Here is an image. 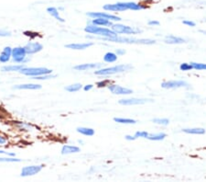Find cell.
Segmentation results:
<instances>
[{
    "label": "cell",
    "instance_id": "cell-27",
    "mask_svg": "<svg viewBox=\"0 0 206 182\" xmlns=\"http://www.w3.org/2000/svg\"><path fill=\"white\" fill-rule=\"evenodd\" d=\"M165 137H166V133H164V132H158V133H155V134H148V136H147V138L148 140H151V141H161V140H163Z\"/></svg>",
    "mask_w": 206,
    "mask_h": 182
},
{
    "label": "cell",
    "instance_id": "cell-31",
    "mask_svg": "<svg viewBox=\"0 0 206 182\" xmlns=\"http://www.w3.org/2000/svg\"><path fill=\"white\" fill-rule=\"evenodd\" d=\"M193 69L195 70H206V64H201V63H190Z\"/></svg>",
    "mask_w": 206,
    "mask_h": 182
},
{
    "label": "cell",
    "instance_id": "cell-11",
    "mask_svg": "<svg viewBox=\"0 0 206 182\" xmlns=\"http://www.w3.org/2000/svg\"><path fill=\"white\" fill-rule=\"evenodd\" d=\"M188 84L185 81L182 80H171V81H166L161 84V86L163 88H178V87H181V86H187Z\"/></svg>",
    "mask_w": 206,
    "mask_h": 182
},
{
    "label": "cell",
    "instance_id": "cell-33",
    "mask_svg": "<svg viewBox=\"0 0 206 182\" xmlns=\"http://www.w3.org/2000/svg\"><path fill=\"white\" fill-rule=\"evenodd\" d=\"M152 121L154 123H157V124H160V125H168L169 122V121L168 119H153Z\"/></svg>",
    "mask_w": 206,
    "mask_h": 182
},
{
    "label": "cell",
    "instance_id": "cell-23",
    "mask_svg": "<svg viewBox=\"0 0 206 182\" xmlns=\"http://www.w3.org/2000/svg\"><path fill=\"white\" fill-rule=\"evenodd\" d=\"M47 12H48L51 17H53L54 19H56L57 20H59L61 22H64V19L60 17L59 11L56 8H53V7H51V8H47Z\"/></svg>",
    "mask_w": 206,
    "mask_h": 182
},
{
    "label": "cell",
    "instance_id": "cell-16",
    "mask_svg": "<svg viewBox=\"0 0 206 182\" xmlns=\"http://www.w3.org/2000/svg\"><path fill=\"white\" fill-rule=\"evenodd\" d=\"M102 66V64H79L73 67V69L77 70V71H86V70L90 69H95V68H99Z\"/></svg>",
    "mask_w": 206,
    "mask_h": 182
},
{
    "label": "cell",
    "instance_id": "cell-21",
    "mask_svg": "<svg viewBox=\"0 0 206 182\" xmlns=\"http://www.w3.org/2000/svg\"><path fill=\"white\" fill-rule=\"evenodd\" d=\"M80 152V148L74 145H63L62 148V155H70V154H74V153Z\"/></svg>",
    "mask_w": 206,
    "mask_h": 182
},
{
    "label": "cell",
    "instance_id": "cell-25",
    "mask_svg": "<svg viewBox=\"0 0 206 182\" xmlns=\"http://www.w3.org/2000/svg\"><path fill=\"white\" fill-rule=\"evenodd\" d=\"M182 131L185 133L190 134H203L205 133V130L202 128H192V129H182Z\"/></svg>",
    "mask_w": 206,
    "mask_h": 182
},
{
    "label": "cell",
    "instance_id": "cell-6",
    "mask_svg": "<svg viewBox=\"0 0 206 182\" xmlns=\"http://www.w3.org/2000/svg\"><path fill=\"white\" fill-rule=\"evenodd\" d=\"M12 59L15 63L18 64H22L24 63L26 57H27V52L25 50L24 47L19 46V47H15L12 48Z\"/></svg>",
    "mask_w": 206,
    "mask_h": 182
},
{
    "label": "cell",
    "instance_id": "cell-1",
    "mask_svg": "<svg viewBox=\"0 0 206 182\" xmlns=\"http://www.w3.org/2000/svg\"><path fill=\"white\" fill-rule=\"evenodd\" d=\"M85 32L90 33V34L94 35H98L101 36L102 38H114L117 36V33H115V31H113L112 30L106 29V28H102L98 27L97 25L94 24H89L87 25L84 29Z\"/></svg>",
    "mask_w": 206,
    "mask_h": 182
},
{
    "label": "cell",
    "instance_id": "cell-40",
    "mask_svg": "<svg viewBox=\"0 0 206 182\" xmlns=\"http://www.w3.org/2000/svg\"><path fill=\"white\" fill-rule=\"evenodd\" d=\"M148 25L149 26H158L159 22L157 21V20H150V21H148Z\"/></svg>",
    "mask_w": 206,
    "mask_h": 182
},
{
    "label": "cell",
    "instance_id": "cell-14",
    "mask_svg": "<svg viewBox=\"0 0 206 182\" xmlns=\"http://www.w3.org/2000/svg\"><path fill=\"white\" fill-rule=\"evenodd\" d=\"M14 89H19V90H38L41 88V86L39 84H21V85H15L13 86Z\"/></svg>",
    "mask_w": 206,
    "mask_h": 182
},
{
    "label": "cell",
    "instance_id": "cell-8",
    "mask_svg": "<svg viewBox=\"0 0 206 182\" xmlns=\"http://www.w3.org/2000/svg\"><path fill=\"white\" fill-rule=\"evenodd\" d=\"M88 17L93 18V19H96V18H102V19H109L111 21H119L121 20V18L115 15H111L108 13H104V12H88L86 14Z\"/></svg>",
    "mask_w": 206,
    "mask_h": 182
},
{
    "label": "cell",
    "instance_id": "cell-9",
    "mask_svg": "<svg viewBox=\"0 0 206 182\" xmlns=\"http://www.w3.org/2000/svg\"><path fill=\"white\" fill-rule=\"evenodd\" d=\"M25 50L27 52V54H34L42 51L43 45L40 42L34 41V42H29L24 46Z\"/></svg>",
    "mask_w": 206,
    "mask_h": 182
},
{
    "label": "cell",
    "instance_id": "cell-38",
    "mask_svg": "<svg viewBox=\"0 0 206 182\" xmlns=\"http://www.w3.org/2000/svg\"><path fill=\"white\" fill-rule=\"evenodd\" d=\"M183 24L190 26V27H195V23L192 21H190V20H183Z\"/></svg>",
    "mask_w": 206,
    "mask_h": 182
},
{
    "label": "cell",
    "instance_id": "cell-2",
    "mask_svg": "<svg viewBox=\"0 0 206 182\" xmlns=\"http://www.w3.org/2000/svg\"><path fill=\"white\" fill-rule=\"evenodd\" d=\"M103 40L113 41V42L121 43H136V44H154L155 40L149 39H136V38H125V37H114V38H102Z\"/></svg>",
    "mask_w": 206,
    "mask_h": 182
},
{
    "label": "cell",
    "instance_id": "cell-39",
    "mask_svg": "<svg viewBox=\"0 0 206 182\" xmlns=\"http://www.w3.org/2000/svg\"><path fill=\"white\" fill-rule=\"evenodd\" d=\"M7 138H6L4 135H2V134H0V145H5L6 143H7Z\"/></svg>",
    "mask_w": 206,
    "mask_h": 182
},
{
    "label": "cell",
    "instance_id": "cell-35",
    "mask_svg": "<svg viewBox=\"0 0 206 182\" xmlns=\"http://www.w3.org/2000/svg\"><path fill=\"white\" fill-rule=\"evenodd\" d=\"M136 138H138V137H142V138H147L148 136V133L147 131H137L134 135Z\"/></svg>",
    "mask_w": 206,
    "mask_h": 182
},
{
    "label": "cell",
    "instance_id": "cell-17",
    "mask_svg": "<svg viewBox=\"0 0 206 182\" xmlns=\"http://www.w3.org/2000/svg\"><path fill=\"white\" fill-rule=\"evenodd\" d=\"M94 43L93 42H86V43H71L65 45V47L68 49H72V50H85V49L91 47Z\"/></svg>",
    "mask_w": 206,
    "mask_h": 182
},
{
    "label": "cell",
    "instance_id": "cell-18",
    "mask_svg": "<svg viewBox=\"0 0 206 182\" xmlns=\"http://www.w3.org/2000/svg\"><path fill=\"white\" fill-rule=\"evenodd\" d=\"M124 7L126 9H131V10H141V9H145L146 6H143L142 4H137L135 2H122Z\"/></svg>",
    "mask_w": 206,
    "mask_h": 182
},
{
    "label": "cell",
    "instance_id": "cell-29",
    "mask_svg": "<svg viewBox=\"0 0 206 182\" xmlns=\"http://www.w3.org/2000/svg\"><path fill=\"white\" fill-rule=\"evenodd\" d=\"M114 121L115 122H119V123H124V124H134L137 121L135 120H132V119H125V118H115Z\"/></svg>",
    "mask_w": 206,
    "mask_h": 182
},
{
    "label": "cell",
    "instance_id": "cell-13",
    "mask_svg": "<svg viewBox=\"0 0 206 182\" xmlns=\"http://www.w3.org/2000/svg\"><path fill=\"white\" fill-rule=\"evenodd\" d=\"M104 10L107 11H125L127 10L125 7H124L123 3L122 2H118L116 4H106L103 7Z\"/></svg>",
    "mask_w": 206,
    "mask_h": 182
},
{
    "label": "cell",
    "instance_id": "cell-5",
    "mask_svg": "<svg viewBox=\"0 0 206 182\" xmlns=\"http://www.w3.org/2000/svg\"><path fill=\"white\" fill-rule=\"evenodd\" d=\"M112 30L117 34H136V33L141 32V30L138 29L129 27V26H125L122 24H113Z\"/></svg>",
    "mask_w": 206,
    "mask_h": 182
},
{
    "label": "cell",
    "instance_id": "cell-32",
    "mask_svg": "<svg viewBox=\"0 0 206 182\" xmlns=\"http://www.w3.org/2000/svg\"><path fill=\"white\" fill-rule=\"evenodd\" d=\"M56 77V75H52L51 74H48V75H39V76H34L31 79H36V80H47V79H50V78H54Z\"/></svg>",
    "mask_w": 206,
    "mask_h": 182
},
{
    "label": "cell",
    "instance_id": "cell-12",
    "mask_svg": "<svg viewBox=\"0 0 206 182\" xmlns=\"http://www.w3.org/2000/svg\"><path fill=\"white\" fill-rule=\"evenodd\" d=\"M151 101L150 99H120L119 100V104L125 105V106H129V105H141L145 104L147 102Z\"/></svg>",
    "mask_w": 206,
    "mask_h": 182
},
{
    "label": "cell",
    "instance_id": "cell-22",
    "mask_svg": "<svg viewBox=\"0 0 206 182\" xmlns=\"http://www.w3.org/2000/svg\"><path fill=\"white\" fill-rule=\"evenodd\" d=\"M164 41L166 43H169V44H179V43L185 42V40L182 39V38L175 37V36L169 35V36H167V37L165 38Z\"/></svg>",
    "mask_w": 206,
    "mask_h": 182
},
{
    "label": "cell",
    "instance_id": "cell-44",
    "mask_svg": "<svg viewBox=\"0 0 206 182\" xmlns=\"http://www.w3.org/2000/svg\"><path fill=\"white\" fill-rule=\"evenodd\" d=\"M125 138H126V140H128V141H134L135 139H137L135 136H131V135H126Z\"/></svg>",
    "mask_w": 206,
    "mask_h": 182
},
{
    "label": "cell",
    "instance_id": "cell-20",
    "mask_svg": "<svg viewBox=\"0 0 206 182\" xmlns=\"http://www.w3.org/2000/svg\"><path fill=\"white\" fill-rule=\"evenodd\" d=\"M92 24L97 25V26H106V27H112L113 23L111 20L102 18H96L92 20Z\"/></svg>",
    "mask_w": 206,
    "mask_h": 182
},
{
    "label": "cell",
    "instance_id": "cell-10",
    "mask_svg": "<svg viewBox=\"0 0 206 182\" xmlns=\"http://www.w3.org/2000/svg\"><path fill=\"white\" fill-rule=\"evenodd\" d=\"M108 89L115 95H129V94L133 93L131 89L123 87V86H118V85H109Z\"/></svg>",
    "mask_w": 206,
    "mask_h": 182
},
{
    "label": "cell",
    "instance_id": "cell-19",
    "mask_svg": "<svg viewBox=\"0 0 206 182\" xmlns=\"http://www.w3.org/2000/svg\"><path fill=\"white\" fill-rule=\"evenodd\" d=\"M25 65L22 64H10V65H5L1 68L3 72H19Z\"/></svg>",
    "mask_w": 206,
    "mask_h": 182
},
{
    "label": "cell",
    "instance_id": "cell-4",
    "mask_svg": "<svg viewBox=\"0 0 206 182\" xmlns=\"http://www.w3.org/2000/svg\"><path fill=\"white\" fill-rule=\"evenodd\" d=\"M130 68H131V65H128V64H119V65H115V66L109 67V68H104V69H99L97 71H94V74L97 75H114V74L126 71V70L130 69Z\"/></svg>",
    "mask_w": 206,
    "mask_h": 182
},
{
    "label": "cell",
    "instance_id": "cell-28",
    "mask_svg": "<svg viewBox=\"0 0 206 182\" xmlns=\"http://www.w3.org/2000/svg\"><path fill=\"white\" fill-rule=\"evenodd\" d=\"M82 87H83L82 84L76 83V84H73V85H70V86H66V87H65V90H67L68 92H77V91L81 90Z\"/></svg>",
    "mask_w": 206,
    "mask_h": 182
},
{
    "label": "cell",
    "instance_id": "cell-42",
    "mask_svg": "<svg viewBox=\"0 0 206 182\" xmlns=\"http://www.w3.org/2000/svg\"><path fill=\"white\" fill-rule=\"evenodd\" d=\"M126 54V51L125 50H122V49H117L116 50V54L117 55H123V54Z\"/></svg>",
    "mask_w": 206,
    "mask_h": 182
},
{
    "label": "cell",
    "instance_id": "cell-30",
    "mask_svg": "<svg viewBox=\"0 0 206 182\" xmlns=\"http://www.w3.org/2000/svg\"><path fill=\"white\" fill-rule=\"evenodd\" d=\"M21 159L15 157H0V162L2 163H16V162H21Z\"/></svg>",
    "mask_w": 206,
    "mask_h": 182
},
{
    "label": "cell",
    "instance_id": "cell-3",
    "mask_svg": "<svg viewBox=\"0 0 206 182\" xmlns=\"http://www.w3.org/2000/svg\"><path fill=\"white\" fill-rule=\"evenodd\" d=\"M19 73L24 75H27V76L34 77V76H39V75L51 74V73H52V70L49 69V68H46V67H27V66H24L20 71H19Z\"/></svg>",
    "mask_w": 206,
    "mask_h": 182
},
{
    "label": "cell",
    "instance_id": "cell-26",
    "mask_svg": "<svg viewBox=\"0 0 206 182\" xmlns=\"http://www.w3.org/2000/svg\"><path fill=\"white\" fill-rule=\"evenodd\" d=\"M117 60V54L114 53H106L104 56V61L106 63H114Z\"/></svg>",
    "mask_w": 206,
    "mask_h": 182
},
{
    "label": "cell",
    "instance_id": "cell-41",
    "mask_svg": "<svg viewBox=\"0 0 206 182\" xmlns=\"http://www.w3.org/2000/svg\"><path fill=\"white\" fill-rule=\"evenodd\" d=\"M0 154H2V155H10V156H15V154H14V153H8V152H5V151H3V150H0Z\"/></svg>",
    "mask_w": 206,
    "mask_h": 182
},
{
    "label": "cell",
    "instance_id": "cell-15",
    "mask_svg": "<svg viewBox=\"0 0 206 182\" xmlns=\"http://www.w3.org/2000/svg\"><path fill=\"white\" fill-rule=\"evenodd\" d=\"M11 55H12V48L9 46H6L5 48L3 49L2 53L0 54V63L5 64V63L9 62Z\"/></svg>",
    "mask_w": 206,
    "mask_h": 182
},
{
    "label": "cell",
    "instance_id": "cell-7",
    "mask_svg": "<svg viewBox=\"0 0 206 182\" xmlns=\"http://www.w3.org/2000/svg\"><path fill=\"white\" fill-rule=\"evenodd\" d=\"M42 168H43V166H41V165H37V166H26L22 168L20 176H21L22 177L34 176V175L40 173Z\"/></svg>",
    "mask_w": 206,
    "mask_h": 182
},
{
    "label": "cell",
    "instance_id": "cell-34",
    "mask_svg": "<svg viewBox=\"0 0 206 182\" xmlns=\"http://www.w3.org/2000/svg\"><path fill=\"white\" fill-rule=\"evenodd\" d=\"M179 69L181 70V71H190V70L193 69V68H192V66H191V64H190L183 63V64H180V66H179Z\"/></svg>",
    "mask_w": 206,
    "mask_h": 182
},
{
    "label": "cell",
    "instance_id": "cell-43",
    "mask_svg": "<svg viewBox=\"0 0 206 182\" xmlns=\"http://www.w3.org/2000/svg\"><path fill=\"white\" fill-rule=\"evenodd\" d=\"M93 87H94V86H93V85H86V86H84L83 89H84L85 91H89V90H91Z\"/></svg>",
    "mask_w": 206,
    "mask_h": 182
},
{
    "label": "cell",
    "instance_id": "cell-24",
    "mask_svg": "<svg viewBox=\"0 0 206 182\" xmlns=\"http://www.w3.org/2000/svg\"><path fill=\"white\" fill-rule=\"evenodd\" d=\"M77 131L79 133L85 135V136H93L94 134V130L92 128H85V127H78Z\"/></svg>",
    "mask_w": 206,
    "mask_h": 182
},
{
    "label": "cell",
    "instance_id": "cell-37",
    "mask_svg": "<svg viewBox=\"0 0 206 182\" xmlns=\"http://www.w3.org/2000/svg\"><path fill=\"white\" fill-rule=\"evenodd\" d=\"M107 84H108V81H100L97 83V86L98 87H104V86H108Z\"/></svg>",
    "mask_w": 206,
    "mask_h": 182
},
{
    "label": "cell",
    "instance_id": "cell-36",
    "mask_svg": "<svg viewBox=\"0 0 206 182\" xmlns=\"http://www.w3.org/2000/svg\"><path fill=\"white\" fill-rule=\"evenodd\" d=\"M11 32L8 31L7 30H3V29H0V37H10L11 36Z\"/></svg>",
    "mask_w": 206,
    "mask_h": 182
}]
</instances>
